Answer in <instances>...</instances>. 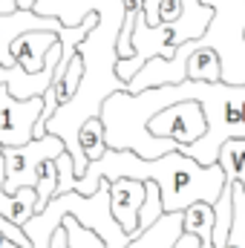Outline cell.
Returning <instances> with one entry per match:
<instances>
[{"label": "cell", "instance_id": "1", "mask_svg": "<svg viewBox=\"0 0 245 248\" xmlns=\"http://www.w3.org/2000/svg\"><path fill=\"white\" fill-rule=\"evenodd\" d=\"M116 179H138V182H156L162 190L165 214H179L193 202H216L222 187L228 185V176L219 165H199L184 150H170L159 159H141L136 150H107L98 162H90L87 173L78 176L75 190L84 196H92L101 182Z\"/></svg>", "mask_w": 245, "mask_h": 248}, {"label": "cell", "instance_id": "2", "mask_svg": "<svg viewBox=\"0 0 245 248\" xmlns=\"http://www.w3.org/2000/svg\"><path fill=\"white\" fill-rule=\"evenodd\" d=\"M66 153L61 136L46 133L44 139H32L23 147H3L6 156V193H15L20 187H35L38 185V168L46 159H58Z\"/></svg>", "mask_w": 245, "mask_h": 248}, {"label": "cell", "instance_id": "3", "mask_svg": "<svg viewBox=\"0 0 245 248\" xmlns=\"http://www.w3.org/2000/svg\"><path fill=\"white\" fill-rule=\"evenodd\" d=\"M147 130L156 139H173L179 147H190L193 141H199L208 133V116H205L202 101L184 98V101L165 107L162 113H156L147 122Z\"/></svg>", "mask_w": 245, "mask_h": 248}, {"label": "cell", "instance_id": "4", "mask_svg": "<svg viewBox=\"0 0 245 248\" xmlns=\"http://www.w3.org/2000/svg\"><path fill=\"white\" fill-rule=\"evenodd\" d=\"M46 101L44 95L35 98H15L6 84H0V144L3 147H23L35 139V124L41 122Z\"/></svg>", "mask_w": 245, "mask_h": 248}, {"label": "cell", "instance_id": "5", "mask_svg": "<svg viewBox=\"0 0 245 248\" xmlns=\"http://www.w3.org/2000/svg\"><path fill=\"white\" fill-rule=\"evenodd\" d=\"M32 29H49V32L61 35L66 23L52 15H38L35 9H17L9 15H0V66H17L12 58V44H15V38H20L23 32H32Z\"/></svg>", "mask_w": 245, "mask_h": 248}, {"label": "cell", "instance_id": "6", "mask_svg": "<svg viewBox=\"0 0 245 248\" xmlns=\"http://www.w3.org/2000/svg\"><path fill=\"white\" fill-rule=\"evenodd\" d=\"M147 196V185L138 179H116L110 182V211L116 217V222L130 234V240H138V214Z\"/></svg>", "mask_w": 245, "mask_h": 248}, {"label": "cell", "instance_id": "7", "mask_svg": "<svg viewBox=\"0 0 245 248\" xmlns=\"http://www.w3.org/2000/svg\"><path fill=\"white\" fill-rule=\"evenodd\" d=\"M61 41L58 32H49V29H32V32H23L20 38H15L12 44V58L17 66H23L26 72H41L46 66V55L49 49Z\"/></svg>", "mask_w": 245, "mask_h": 248}, {"label": "cell", "instance_id": "8", "mask_svg": "<svg viewBox=\"0 0 245 248\" xmlns=\"http://www.w3.org/2000/svg\"><path fill=\"white\" fill-rule=\"evenodd\" d=\"M187 78L190 81H205V84H219L225 81V66L216 46L205 44L202 38L193 41V49L187 55Z\"/></svg>", "mask_w": 245, "mask_h": 248}, {"label": "cell", "instance_id": "9", "mask_svg": "<svg viewBox=\"0 0 245 248\" xmlns=\"http://www.w3.org/2000/svg\"><path fill=\"white\" fill-rule=\"evenodd\" d=\"M184 231L196 234L202 240V248H216L214 246V225H216V214L211 202H193L190 208H184Z\"/></svg>", "mask_w": 245, "mask_h": 248}, {"label": "cell", "instance_id": "10", "mask_svg": "<svg viewBox=\"0 0 245 248\" xmlns=\"http://www.w3.org/2000/svg\"><path fill=\"white\" fill-rule=\"evenodd\" d=\"M84 75H87L84 52H81V49H75L72 61L66 63V69H63V75H61V78H52V87H49V90L58 95V101H61V104H66V101H72V95L81 90Z\"/></svg>", "mask_w": 245, "mask_h": 248}, {"label": "cell", "instance_id": "11", "mask_svg": "<svg viewBox=\"0 0 245 248\" xmlns=\"http://www.w3.org/2000/svg\"><path fill=\"white\" fill-rule=\"evenodd\" d=\"M78 144H81V153H84L87 162H98L110 150V144H107V127H104V119L101 116L90 119V122L81 127Z\"/></svg>", "mask_w": 245, "mask_h": 248}, {"label": "cell", "instance_id": "12", "mask_svg": "<svg viewBox=\"0 0 245 248\" xmlns=\"http://www.w3.org/2000/svg\"><path fill=\"white\" fill-rule=\"evenodd\" d=\"M216 165L225 170L228 182H237V185L245 187V139H228L219 147Z\"/></svg>", "mask_w": 245, "mask_h": 248}, {"label": "cell", "instance_id": "13", "mask_svg": "<svg viewBox=\"0 0 245 248\" xmlns=\"http://www.w3.org/2000/svg\"><path fill=\"white\" fill-rule=\"evenodd\" d=\"M38 214L46 211V205L58 196V159H46L38 168Z\"/></svg>", "mask_w": 245, "mask_h": 248}, {"label": "cell", "instance_id": "14", "mask_svg": "<svg viewBox=\"0 0 245 248\" xmlns=\"http://www.w3.org/2000/svg\"><path fill=\"white\" fill-rule=\"evenodd\" d=\"M147 185V196H144V205H141V214H138V231L144 234L147 228H153L162 217H165V205H162V190L156 182H144Z\"/></svg>", "mask_w": 245, "mask_h": 248}, {"label": "cell", "instance_id": "15", "mask_svg": "<svg viewBox=\"0 0 245 248\" xmlns=\"http://www.w3.org/2000/svg\"><path fill=\"white\" fill-rule=\"evenodd\" d=\"M222 248H245V187L234 182V222Z\"/></svg>", "mask_w": 245, "mask_h": 248}, {"label": "cell", "instance_id": "16", "mask_svg": "<svg viewBox=\"0 0 245 248\" xmlns=\"http://www.w3.org/2000/svg\"><path fill=\"white\" fill-rule=\"evenodd\" d=\"M78 185V170H75V159L69 153L58 156V193H69Z\"/></svg>", "mask_w": 245, "mask_h": 248}, {"label": "cell", "instance_id": "17", "mask_svg": "<svg viewBox=\"0 0 245 248\" xmlns=\"http://www.w3.org/2000/svg\"><path fill=\"white\" fill-rule=\"evenodd\" d=\"M184 0H159V23H173L182 15Z\"/></svg>", "mask_w": 245, "mask_h": 248}, {"label": "cell", "instance_id": "18", "mask_svg": "<svg viewBox=\"0 0 245 248\" xmlns=\"http://www.w3.org/2000/svg\"><path fill=\"white\" fill-rule=\"evenodd\" d=\"M144 20L147 26H159V0H144Z\"/></svg>", "mask_w": 245, "mask_h": 248}, {"label": "cell", "instance_id": "19", "mask_svg": "<svg viewBox=\"0 0 245 248\" xmlns=\"http://www.w3.org/2000/svg\"><path fill=\"white\" fill-rule=\"evenodd\" d=\"M63 219H66V217H63ZM49 248H69V231H66V225H58V228H55Z\"/></svg>", "mask_w": 245, "mask_h": 248}, {"label": "cell", "instance_id": "20", "mask_svg": "<svg viewBox=\"0 0 245 248\" xmlns=\"http://www.w3.org/2000/svg\"><path fill=\"white\" fill-rule=\"evenodd\" d=\"M173 248H202V240L196 234H190V231H182L179 240L173 243Z\"/></svg>", "mask_w": 245, "mask_h": 248}, {"label": "cell", "instance_id": "21", "mask_svg": "<svg viewBox=\"0 0 245 248\" xmlns=\"http://www.w3.org/2000/svg\"><path fill=\"white\" fill-rule=\"evenodd\" d=\"M9 12H17V0H0V15H9Z\"/></svg>", "mask_w": 245, "mask_h": 248}, {"label": "cell", "instance_id": "22", "mask_svg": "<svg viewBox=\"0 0 245 248\" xmlns=\"http://www.w3.org/2000/svg\"><path fill=\"white\" fill-rule=\"evenodd\" d=\"M41 0H17V9H35Z\"/></svg>", "mask_w": 245, "mask_h": 248}, {"label": "cell", "instance_id": "23", "mask_svg": "<svg viewBox=\"0 0 245 248\" xmlns=\"http://www.w3.org/2000/svg\"><path fill=\"white\" fill-rule=\"evenodd\" d=\"M243 44H245V26H243Z\"/></svg>", "mask_w": 245, "mask_h": 248}]
</instances>
